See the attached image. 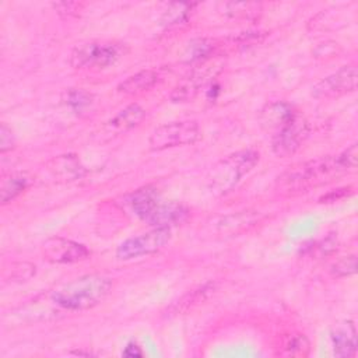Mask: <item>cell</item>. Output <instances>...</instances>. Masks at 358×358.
<instances>
[{
	"label": "cell",
	"instance_id": "cell-22",
	"mask_svg": "<svg viewBox=\"0 0 358 358\" xmlns=\"http://www.w3.org/2000/svg\"><path fill=\"white\" fill-rule=\"evenodd\" d=\"M310 352V341L306 336L301 333H292L287 336L282 341L280 355L284 357H295V358H303L308 357Z\"/></svg>",
	"mask_w": 358,
	"mask_h": 358
},
{
	"label": "cell",
	"instance_id": "cell-3",
	"mask_svg": "<svg viewBox=\"0 0 358 358\" xmlns=\"http://www.w3.org/2000/svg\"><path fill=\"white\" fill-rule=\"evenodd\" d=\"M260 155L256 150L248 148L232 152L217 162L210 171L207 185L208 189L217 194L222 196L232 192L238 183L257 165Z\"/></svg>",
	"mask_w": 358,
	"mask_h": 358
},
{
	"label": "cell",
	"instance_id": "cell-9",
	"mask_svg": "<svg viewBox=\"0 0 358 358\" xmlns=\"http://www.w3.org/2000/svg\"><path fill=\"white\" fill-rule=\"evenodd\" d=\"M309 136L308 122L296 115L289 123L275 131L271 140V150L280 158L294 155Z\"/></svg>",
	"mask_w": 358,
	"mask_h": 358
},
{
	"label": "cell",
	"instance_id": "cell-31",
	"mask_svg": "<svg viewBox=\"0 0 358 358\" xmlns=\"http://www.w3.org/2000/svg\"><path fill=\"white\" fill-rule=\"evenodd\" d=\"M340 50L341 49H340L338 43L329 41V42H323V43L317 45L313 50V55H315V57H327V56L334 57L340 53Z\"/></svg>",
	"mask_w": 358,
	"mask_h": 358
},
{
	"label": "cell",
	"instance_id": "cell-1",
	"mask_svg": "<svg viewBox=\"0 0 358 358\" xmlns=\"http://www.w3.org/2000/svg\"><path fill=\"white\" fill-rule=\"evenodd\" d=\"M343 173H345V169L337 155L322 157L289 166L277 178L275 189L287 196L299 194L329 183Z\"/></svg>",
	"mask_w": 358,
	"mask_h": 358
},
{
	"label": "cell",
	"instance_id": "cell-32",
	"mask_svg": "<svg viewBox=\"0 0 358 358\" xmlns=\"http://www.w3.org/2000/svg\"><path fill=\"white\" fill-rule=\"evenodd\" d=\"M352 186H345V187H341V189H336L333 192H329L326 196L320 197V201L319 203H331V201H337V200H341L347 196H350L352 193Z\"/></svg>",
	"mask_w": 358,
	"mask_h": 358
},
{
	"label": "cell",
	"instance_id": "cell-21",
	"mask_svg": "<svg viewBox=\"0 0 358 358\" xmlns=\"http://www.w3.org/2000/svg\"><path fill=\"white\" fill-rule=\"evenodd\" d=\"M144 116H145V110L140 105L131 103L123 108L120 112H117L109 122V126L117 131H122V130L124 131L140 124Z\"/></svg>",
	"mask_w": 358,
	"mask_h": 358
},
{
	"label": "cell",
	"instance_id": "cell-28",
	"mask_svg": "<svg viewBox=\"0 0 358 358\" xmlns=\"http://www.w3.org/2000/svg\"><path fill=\"white\" fill-rule=\"evenodd\" d=\"M337 158H338L341 166L345 169V172L354 171L358 165V145H357V143L351 144L347 150L340 152L337 155Z\"/></svg>",
	"mask_w": 358,
	"mask_h": 358
},
{
	"label": "cell",
	"instance_id": "cell-18",
	"mask_svg": "<svg viewBox=\"0 0 358 358\" xmlns=\"http://www.w3.org/2000/svg\"><path fill=\"white\" fill-rule=\"evenodd\" d=\"M130 207L133 210V213L140 218V220H145V217L154 210V207L161 201L158 192L151 187V186H145L141 187L138 190H136L131 196H130Z\"/></svg>",
	"mask_w": 358,
	"mask_h": 358
},
{
	"label": "cell",
	"instance_id": "cell-14",
	"mask_svg": "<svg viewBox=\"0 0 358 358\" xmlns=\"http://www.w3.org/2000/svg\"><path fill=\"white\" fill-rule=\"evenodd\" d=\"M298 113L284 101H274L263 106L259 113V123L266 130H280L289 123Z\"/></svg>",
	"mask_w": 358,
	"mask_h": 358
},
{
	"label": "cell",
	"instance_id": "cell-27",
	"mask_svg": "<svg viewBox=\"0 0 358 358\" xmlns=\"http://www.w3.org/2000/svg\"><path fill=\"white\" fill-rule=\"evenodd\" d=\"M35 266L28 263V262H18V263H13L11 264V270H10V275L6 277L7 280L11 281H17V282H22V281H28L29 278H32L35 275Z\"/></svg>",
	"mask_w": 358,
	"mask_h": 358
},
{
	"label": "cell",
	"instance_id": "cell-26",
	"mask_svg": "<svg viewBox=\"0 0 358 358\" xmlns=\"http://www.w3.org/2000/svg\"><path fill=\"white\" fill-rule=\"evenodd\" d=\"M66 96L67 105L76 112L84 110L92 102V95L84 90H70L66 92Z\"/></svg>",
	"mask_w": 358,
	"mask_h": 358
},
{
	"label": "cell",
	"instance_id": "cell-23",
	"mask_svg": "<svg viewBox=\"0 0 358 358\" xmlns=\"http://www.w3.org/2000/svg\"><path fill=\"white\" fill-rule=\"evenodd\" d=\"M214 41L211 39H206V38H200V39H194L187 45V50H186V56H187V62L190 63H199L203 60H207L214 55Z\"/></svg>",
	"mask_w": 358,
	"mask_h": 358
},
{
	"label": "cell",
	"instance_id": "cell-4",
	"mask_svg": "<svg viewBox=\"0 0 358 358\" xmlns=\"http://www.w3.org/2000/svg\"><path fill=\"white\" fill-rule=\"evenodd\" d=\"M127 48L124 43L112 41H91L77 45L70 55V64L74 69H103L115 64L124 56Z\"/></svg>",
	"mask_w": 358,
	"mask_h": 358
},
{
	"label": "cell",
	"instance_id": "cell-13",
	"mask_svg": "<svg viewBox=\"0 0 358 358\" xmlns=\"http://www.w3.org/2000/svg\"><path fill=\"white\" fill-rule=\"evenodd\" d=\"M333 354L341 358L354 357L357 352V330L352 320L336 324L330 331Z\"/></svg>",
	"mask_w": 358,
	"mask_h": 358
},
{
	"label": "cell",
	"instance_id": "cell-6",
	"mask_svg": "<svg viewBox=\"0 0 358 358\" xmlns=\"http://www.w3.org/2000/svg\"><path fill=\"white\" fill-rule=\"evenodd\" d=\"M200 138V126L194 120H178L158 126L148 137V145L154 151L194 144Z\"/></svg>",
	"mask_w": 358,
	"mask_h": 358
},
{
	"label": "cell",
	"instance_id": "cell-7",
	"mask_svg": "<svg viewBox=\"0 0 358 358\" xmlns=\"http://www.w3.org/2000/svg\"><path fill=\"white\" fill-rule=\"evenodd\" d=\"M171 238V229L152 228L148 232L123 241L116 249V257L120 260H131L141 256H148L165 248Z\"/></svg>",
	"mask_w": 358,
	"mask_h": 358
},
{
	"label": "cell",
	"instance_id": "cell-20",
	"mask_svg": "<svg viewBox=\"0 0 358 358\" xmlns=\"http://www.w3.org/2000/svg\"><path fill=\"white\" fill-rule=\"evenodd\" d=\"M31 183V178L27 173H10L1 179L0 199L1 204H7L21 194Z\"/></svg>",
	"mask_w": 358,
	"mask_h": 358
},
{
	"label": "cell",
	"instance_id": "cell-25",
	"mask_svg": "<svg viewBox=\"0 0 358 358\" xmlns=\"http://www.w3.org/2000/svg\"><path fill=\"white\" fill-rule=\"evenodd\" d=\"M357 271V256L355 255H348L341 259H338L336 263L331 264L330 273L334 277H348Z\"/></svg>",
	"mask_w": 358,
	"mask_h": 358
},
{
	"label": "cell",
	"instance_id": "cell-16",
	"mask_svg": "<svg viewBox=\"0 0 358 358\" xmlns=\"http://www.w3.org/2000/svg\"><path fill=\"white\" fill-rule=\"evenodd\" d=\"M260 220V214L257 211H239L235 214L225 215L218 220L217 229L220 234H231L238 235L243 231H248L253 225H256Z\"/></svg>",
	"mask_w": 358,
	"mask_h": 358
},
{
	"label": "cell",
	"instance_id": "cell-15",
	"mask_svg": "<svg viewBox=\"0 0 358 358\" xmlns=\"http://www.w3.org/2000/svg\"><path fill=\"white\" fill-rule=\"evenodd\" d=\"M217 10L227 18L241 21H255L263 13L262 3L257 1H221Z\"/></svg>",
	"mask_w": 358,
	"mask_h": 358
},
{
	"label": "cell",
	"instance_id": "cell-24",
	"mask_svg": "<svg viewBox=\"0 0 358 358\" xmlns=\"http://www.w3.org/2000/svg\"><path fill=\"white\" fill-rule=\"evenodd\" d=\"M192 7L193 4L190 3H171L165 10V13L162 14V18H161L162 25L173 27V25L186 22Z\"/></svg>",
	"mask_w": 358,
	"mask_h": 358
},
{
	"label": "cell",
	"instance_id": "cell-33",
	"mask_svg": "<svg viewBox=\"0 0 358 358\" xmlns=\"http://www.w3.org/2000/svg\"><path fill=\"white\" fill-rule=\"evenodd\" d=\"M123 355H126V357H141L143 352H141V350H140L138 345H136V344H127V347H126L124 351H123Z\"/></svg>",
	"mask_w": 358,
	"mask_h": 358
},
{
	"label": "cell",
	"instance_id": "cell-8",
	"mask_svg": "<svg viewBox=\"0 0 358 358\" xmlns=\"http://www.w3.org/2000/svg\"><path fill=\"white\" fill-rule=\"evenodd\" d=\"M357 85L358 69L355 64H348L320 80L312 88V95L317 99H333L354 92Z\"/></svg>",
	"mask_w": 358,
	"mask_h": 358
},
{
	"label": "cell",
	"instance_id": "cell-17",
	"mask_svg": "<svg viewBox=\"0 0 358 358\" xmlns=\"http://www.w3.org/2000/svg\"><path fill=\"white\" fill-rule=\"evenodd\" d=\"M158 83V74L154 70H141L129 76L117 85V91L126 95H138L151 90Z\"/></svg>",
	"mask_w": 358,
	"mask_h": 358
},
{
	"label": "cell",
	"instance_id": "cell-12",
	"mask_svg": "<svg viewBox=\"0 0 358 358\" xmlns=\"http://www.w3.org/2000/svg\"><path fill=\"white\" fill-rule=\"evenodd\" d=\"M49 173L59 182H74L85 176V166L74 154H62L46 162Z\"/></svg>",
	"mask_w": 358,
	"mask_h": 358
},
{
	"label": "cell",
	"instance_id": "cell-29",
	"mask_svg": "<svg viewBox=\"0 0 358 358\" xmlns=\"http://www.w3.org/2000/svg\"><path fill=\"white\" fill-rule=\"evenodd\" d=\"M52 6L60 15L76 17V15H78L80 11H83L85 4L80 3V1H57V3H53Z\"/></svg>",
	"mask_w": 358,
	"mask_h": 358
},
{
	"label": "cell",
	"instance_id": "cell-30",
	"mask_svg": "<svg viewBox=\"0 0 358 358\" xmlns=\"http://www.w3.org/2000/svg\"><path fill=\"white\" fill-rule=\"evenodd\" d=\"M14 147H15V137L11 129L6 123H1L0 124V152L6 154L11 151Z\"/></svg>",
	"mask_w": 358,
	"mask_h": 358
},
{
	"label": "cell",
	"instance_id": "cell-2",
	"mask_svg": "<svg viewBox=\"0 0 358 358\" xmlns=\"http://www.w3.org/2000/svg\"><path fill=\"white\" fill-rule=\"evenodd\" d=\"M112 288V280L101 274L81 275L52 292V301L70 312L87 310L101 303Z\"/></svg>",
	"mask_w": 358,
	"mask_h": 358
},
{
	"label": "cell",
	"instance_id": "cell-19",
	"mask_svg": "<svg viewBox=\"0 0 358 358\" xmlns=\"http://www.w3.org/2000/svg\"><path fill=\"white\" fill-rule=\"evenodd\" d=\"M215 291V284L214 282H207L196 289L189 291L187 294H185L180 299H178L169 309L172 312V315H179V313H185L189 309L197 306L200 302L206 301L208 298V295H211Z\"/></svg>",
	"mask_w": 358,
	"mask_h": 358
},
{
	"label": "cell",
	"instance_id": "cell-10",
	"mask_svg": "<svg viewBox=\"0 0 358 358\" xmlns=\"http://www.w3.org/2000/svg\"><path fill=\"white\" fill-rule=\"evenodd\" d=\"M90 249L73 239L63 236H53L43 242L42 256L45 260L53 264H71L88 259Z\"/></svg>",
	"mask_w": 358,
	"mask_h": 358
},
{
	"label": "cell",
	"instance_id": "cell-5",
	"mask_svg": "<svg viewBox=\"0 0 358 358\" xmlns=\"http://www.w3.org/2000/svg\"><path fill=\"white\" fill-rule=\"evenodd\" d=\"M224 64V59H221L220 56H214L207 60L196 63V66L189 71V74L175 85L169 95L171 101L178 103L189 102L193 98H196L199 91L221 73Z\"/></svg>",
	"mask_w": 358,
	"mask_h": 358
},
{
	"label": "cell",
	"instance_id": "cell-11",
	"mask_svg": "<svg viewBox=\"0 0 358 358\" xmlns=\"http://www.w3.org/2000/svg\"><path fill=\"white\" fill-rule=\"evenodd\" d=\"M189 217V208L178 201H159L154 210L145 217L144 222L152 228L171 229L175 225L182 224Z\"/></svg>",
	"mask_w": 358,
	"mask_h": 358
}]
</instances>
